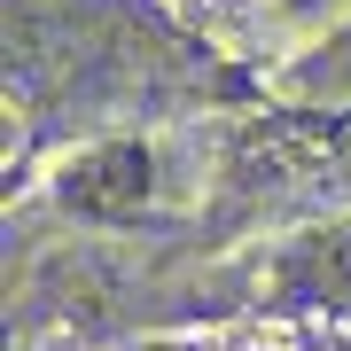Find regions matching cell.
Masks as SVG:
<instances>
[{
    "label": "cell",
    "mask_w": 351,
    "mask_h": 351,
    "mask_svg": "<svg viewBox=\"0 0 351 351\" xmlns=\"http://www.w3.org/2000/svg\"><path fill=\"white\" fill-rule=\"evenodd\" d=\"M297 8H320V0H297Z\"/></svg>",
    "instance_id": "cell-3"
},
{
    "label": "cell",
    "mask_w": 351,
    "mask_h": 351,
    "mask_svg": "<svg viewBox=\"0 0 351 351\" xmlns=\"http://www.w3.org/2000/svg\"><path fill=\"white\" fill-rule=\"evenodd\" d=\"M258 304L265 313H328L351 320V219L304 226L289 234L258 274Z\"/></svg>",
    "instance_id": "cell-1"
},
{
    "label": "cell",
    "mask_w": 351,
    "mask_h": 351,
    "mask_svg": "<svg viewBox=\"0 0 351 351\" xmlns=\"http://www.w3.org/2000/svg\"><path fill=\"white\" fill-rule=\"evenodd\" d=\"M156 172L164 164H156L149 141H94V149H78L63 172H55V203L78 211V219L125 226V219H141L156 203V188H164Z\"/></svg>",
    "instance_id": "cell-2"
}]
</instances>
